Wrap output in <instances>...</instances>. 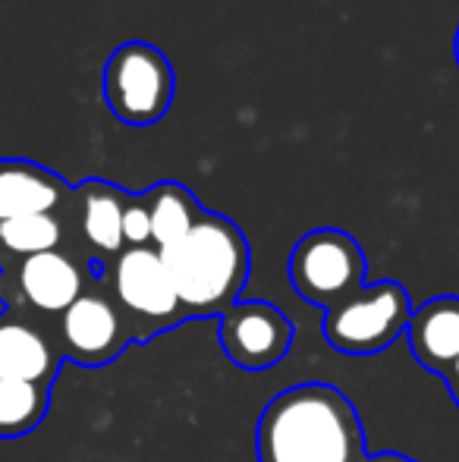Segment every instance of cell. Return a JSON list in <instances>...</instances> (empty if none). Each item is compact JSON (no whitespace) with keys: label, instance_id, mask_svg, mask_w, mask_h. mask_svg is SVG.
<instances>
[{"label":"cell","instance_id":"ffe728a7","mask_svg":"<svg viewBox=\"0 0 459 462\" xmlns=\"http://www.w3.org/2000/svg\"><path fill=\"white\" fill-rule=\"evenodd\" d=\"M454 57H456V67H459V29H456V35H454Z\"/></svg>","mask_w":459,"mask_h":462},{"label":"cell","instance_id":"30bf717a","mask_svg":"<svg viewBox=\"0 0 459 462\" xmlns=\"http://www.w3.org/2000/svg\"><path fill=\"white\" fill-rule=\"evenodd\" d=\"M129 195L133 192L107 183V180H82L73 189V199L67 208L69 239L88 252L95 277H101V271L120 252H126L123 214H126Z\"/></svg>","mask_w":459,"mask_h":462},{"label":"cell","instance_id":"ac0fdd59","mask_svg":"<svg viewBox=\"0 0 459 462\" xmlns=\"http://www.w3.org/2000/svg\"><path fill=\"white\" fill-rule=\"evenodd\" d=\"M444 383H447V390H450V396H454V402L459 406V359H456V365L444 374Z\"/></svg>","mask_w":459,"mask_h":462},{"label":"cell","instance_id":"52a82bcc","mask_svg":"<svg viewBox=\"0 0 459 462\" xmlns=\"http://www.w3.org/2000/svg\"><path fill=\"white\" fill-rule=\"evenodd\" d=\"M95 280L92 262L76 249H54L32 255L0 271V299L6 311H35L60 318Z\"/></svg>","mask_w":459,"mask_h":462},{"label":"cell","instance_id":"8fae6325","mask_svg":"<svg viewBox=\"0 0 459 462\" xmlns=\"http://www.w3.org/2000/svg\"><path fill=\"white\" fill-rule=\"evenodd\" d=\"M73 186L60 173L23 158H0V220L29 214H63Z\"/></svg>","mask_w":459,"mask_h":462},{"label":"cell","instance_id":"3957f363","mask_svg":"<svg viewBox=\"0 0 459 462\" xmlns=\"http://www.w3.org/2000/svg\"><path fill=\"white\" fill-rule=\"evenodd\" d=\"M107 292L120 309L133 343H148L151 337L183 324V305L167 274L164 255L154 245L126 249L101 271Z\"/></svg>","mask_w":459,"mask_h":462},{"label":"cell","instance_id":"2e32d148","mask_svg":"<svg viewBox=\"0 0 459 462\" xmlns=\"http://www.w3.org/2000/svg\"><path fill=\"white\" fill-rule=\"evenodd\" d=\"M50 409V387L32 381H0V440L32 434Z\"/></svg>","mask_w":459,"mask_h":462},{"label":"cell","instance_id":"9c48e42d","mask_svg":"<svg viewBox=\"0 0 459 462\" xmlns=\"http://www.w3.org/2000/svg\"><path fill=\"white\" fill-rule=\"evenodd\" d=\"M296 328L280 309L271 302H236L217 318V340L236 368L264 371L287 359Z\"/></svg>","mask_w":459,"mask_h":462},{"label":"cell","instance_id":"7c38bea8","mask_svg":"<svg viewBox=\"0 0 459 462\" xmlns=\"http://www.w3.org/2000/svg\"><path fill=\"white\" fill-rule=\"evenodd\" d=\"M63 356L38 324L19 311H0V381L54 383Z\"/></svg>","mask_w":459,"mask_h":462},{"label":"cell","instance_id":"d6986e66","mask_svg":"<svg viewBox=\"0 0 459 462\" xmlns=\"http://www.w3.org/2000/svg\"><path fill=\"white\" fill-rule=\"evenodd\" d=\"M368 462H416V459L403 457V453H378V457H368Z\"/></svg>","mask_w":459,"mask_h":462},{"label":"cell","instance_id":"8992f818","mask_svg":"<svg viewBox=\"0 0 459 462\" xmlns=\"http://www.w3.org/2000/svg\"><path fill=\"white\" fill-rule=\"evenodd\" d=\"M368 262L362 245L349 233L321 226L312 230L289 252V283L318 309H334L365 286Z\"/></svg>","mask_w":459,"mask_h":462},{"label":"cell","instance_id":"5bb4252c","mask_svg":"<svg viewBox=\"0 0 459 462\" xmlns=\"http://www.w3.org/2000/svg\"><path fill=\"white\" fill-rule=\"evenodd\" d=\"M54 249H73L67 211L0 220V271Z\"/></svg>","mask_w":459,"mask_h":462},{"label":"cell","instance_id":"7a4b0ae2","mask_svg":"<svg viewBox=\"0 0 459 462\" xmlns=\"http://www.w3.org/2000/svg\"><path fill=\"white\" fill-rule=\"evenodd\" d=\"M183 318H221L239 302L252 271L243 230L224 214L205 211L186 239L161 252Z\"/></svg>","mask_w":459,"mask_h":462},{"label":"cell","instance_id":"4fadbf2b","mask_svg":"<svg viewBox=\"0 0 459 462\" xmlns=\"http://www.w3.org/2000/svg\"><path fill=\"white\" fill-rule=\"evenodd\" d=\"M409 353L425 371L444 377L459 359V296H435L422 302L406 328Z\"/></svg>","mask_w":459,"mask_h":462},{"label":"cell","instance_id":"5b68a950","mask_svg":"<svg viewBox=\"0 0 459 462\" xmlns=\"http://www.w3.org/2000/svg\"><path fill=\"white\" fill-rule=\"evenodd\" d=\"M105 101L126 126H154L164 120L177 92V76L164 51L148 42H126L105 63Z\"/></svg>","mask_w":459,"mask_h":462},{"label":"cell","instance_id":"e0dca14e","mask_svg":"<svg viewBox=\"0 0 459 462\" xmlns=\"http://www.w3.org/2000/svg\"><path fill=\"white\" fill-rule=\"evenodd\" d=\"M123 239H126V249H145L151 245V217H148L145 195H129L126 214H123Z\"/></svg>","mask_w":459,"mask_h":462},{"label":"cell","instance_id":"277c9868","mask_svg":"<svg viewBox=\"0 0 459 462\" xmlns=\"http://www.w3.org/2000/svg\"><path fill=\"white\" fill-rule=\"evenodd\" d=\"M412 299L397 280L362 286L344 302L325 311V340L337 353L346 356H374L406 337L412 318Z\"/></svg>","mask_w":459,"mask_h":462},{"label":"cell","instance_id":"ba28073f","mask_svg":"<svg viewBox=\"0 0 459 462\" xmlns=\"http://www.w3.org/2000/svg\"><path fill=\"white\" fill-rule=\"evenodd\" d=\"M133 343L129 328L111 292L88 283V290L57 318V346L63 362L86 368H101L114 362Z\"/></svg>","mask_w":459,"mask_h":462},{"label":"cell","instance_id":"9a60e30c","mask_svg":"<svg viewBox=\"0 0 459 462\" xmlns=\"http://www.w3.org/2000/svg\"><path fill=\"white\" fill-rule=\"evenodd\" d=\"M145 205L148 217H151V245L158 252H167L192 233V226L202 220L205 208L183 183H154L145 189Z\"/></svg>","mask_w":459,"mask_h":462},{"label":"cell","instance_id":"6da1fadb","mask_svg":"<svg viewBox=\"0 0 459 462\" xmlns=\"http://www.w3.org/2000/svg\"><path fill=\"white\" fill-rule=\"evenodd\" d=\"M255 450L258 462H368L353 400L321 381L296 383L264 406Z\"/></svg>","mask_w":459,"mask_h":462}]
</instances>
